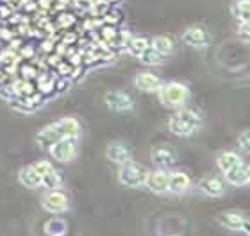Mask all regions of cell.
<instances>
[{
  "label": "cell",
  "mask_w": 250,
  "mask_h": 236,
  "mask_svg": "<svg viewBox=\"0 0 250 236\" xmlns=\"http://www.w3.org/2000/svg\"><path fill=\"white\" fill-rule=\"evenodd\" d=\"M81 131V126L75 118H61L52 126L45 127L38 134V143L42 147H52L54 143L62 140V138H75Z\"/></svg>",
  "instance_id": "6da1fadb"
},
{
  "label": "cell",
  "mask_w": 250,
  "mask_h": 236,
  "mask_svg": "<svg viewBox=\"0 0 250 236\" xmlns=\"http://www.w3.org/2000/svg\"><path fill=\"white\" fill-rule=\"evenodd\" d=\"M200 124H202V118H200L198 113H195L191 109H183L170 118L168 127L177 136H189L200 127Z\"/></svg>",
  "instance_id": "7a4b0ae2"
},
{
  "label": "cell",
  "mask_w": 250,
  "mask_h": 236,
  "mask_svg": "<svg viewBox=\"0 0 250 236\" xmlns=\"http://www.w3.org/2000/svg\"><path fill=\"white\" fill-rule=\"evenodd\" d=\"M146 168L143 165L136 161H127L122 165L120 172H118V177H120V183L124 186H129V188H138V186H143L146 181Z\"/></svg>",
  "instance_id": "3957f363"
},
{
  "label": "cell",
  "mask_w": 250,
  "mask_h": 236,
  "mask_svg": "<svg viewBox=\"0 0 250 236\" xmlns=\"http://www.w3.org/2000/svg\"><path fill=\"white\" fill-rule=\"evenodd\" d=\"M159 100L168 107H181L188 100V88L181 83L161 84L159 88Z\"/></svg>",
  "instance_id": "277c9868"
},
{
  "label": "cell",
  "mask_w": 250,
  "mask_h": 236,
  "mask_svg": "<svg viewBox=\"0 0 250 236\" xmlns=\"http://www.w3.org/2000/svg\"><path fill=\"white\" fill-rule=\"evenodd\" d=\"M50 154H52L54 159L62 163L73 159V156H75V142H73V138H62V140L56 142L50 147Z\"/></svg>",
  "instance_id": "5b68a950"
},
{
  "label": "cell",
  "mask_w": 250,
  "mask_h": 236,
  "mask_svg": "<svg viewBox=\"0 0 250 236\" xmlns=\"http://www.w3.org/2000/svg\"><path fill=\"white\" fill-rule=\"evenodd\" d=\"M105 104H107L109 109L118 111V113L132 109V99H130V95H127L125 91H118V89L105 93Z\"/></svg>",
  "instance_id": "8992f818"
},
{
  "label": "cell",
  "mask_w": 250,
  "mask_h": 236,
  "mask_svg": "<svg viewBox=\"0 0 250 236\" xmlns=\"http://www.w3.org/2000/svg\"><path fill=\"white\" fill-rule=\"evenodd\" d=\"M43 208L50 213H62L68 208V197L59 190H52L43 197Z\"/></svg>",
  "instance_id": "52a82bcc"
},
{
  "label": "cell",
  "mask_w": 250,
  "mask_h": 236,
  "mask_svg": "<svg viewBox=\"0 0 250 236\" xmlns=\"http://www.w3.org/2000/svg\"><path fill=\"white\" fill-rule=\"evenodd\" d=\"M105 156H107V159L113 163H116V165H124V163L130 161V149L125 145V143L122 142H113L109 143V147H107V150H105Z\"/></svg>",
  "instance_id": "ba28073f"
},
{
  "label": "cell",
  "mask_w": 250,
  "mask_h": 236,
  "mask_svg": "<svg viewBox=\"0 0 250 236\" xmlns=\"http://www.w3.org/2000/svg\"><path fill=\"white\" fill-rule=\"evenodd\" d=\"M183 40L189 47L200 48V47H206L209 43V34L204 27H189V29L184 32Z\"/></svg>",
  "instance_id": "9c48e42d"
},
{
  "label": "cell",
  "mask_w": 250,
  "mask_h": 236,
  "mask_svg": "<svg viewBox=\"0 0 250 236\" xmlns=\"http://www.w3.org/2000/svg\"><path fill=\"white\" fill-rule=\"evenodd\" d=\"M168 177H170V173L163 172V170L148 172L145 184L154 193H165V192H168Z\"/></svg>",
  "instance_id": "30bf717a"
},
{
  "label": "cell",
  "mask_w": 250,
  "mask_h": 236,
  "mask_svg": "<svg viewBox=\"0 0 250 236\" xmlns=\"http://www.w3.org/2000/svg\"><path fill=\"white\" fill-rule=\"evenodd\" d=\"M247 216L241 215L240 211H224L218 215V224L227 227L230 231H241V227L245 224Z\"/></svg>",
  "instance_id": "8fae6325"
},
{
  "label": "cell",
  "mask_w": 250,
  "mask_h": 236,
  "mask_svg": "<svg viewBox=\"0 0 250 236\" xmlns=\"http://www.w3.org/2000/svg\"><path fill=\"white\" fill-rule=\"evenodd\" d=\"M152 161L159 165V167L167 168V167H172L173 163L177 161V154L173 152L170 147H165V145H159V147H154L152 149Z\"/></svg>",
  "instance_id": "7c38bea8"
},
{
  "label": "cell",
  "mask_w": 250,
  "mask_h": 236,
  "mask_svg": "<svg viewBox=\"0 0 250 236\" xmlns=\"http://www.w3.org/2000/svg\"><path fill=\"white\" fill-rule=\"evenodd\" d=\"M225 179L232 186H245V184L250 183V168L245 167L243 163H240L238 167L230 168L229 172H225Z\"/></svg>",
  "instance_id": "4fadbf2b"
},
{
  "label": "cell",
  "mask_w": 250,
  "mask_h": 236,
  "mask_svg": "<svg viewBox=\"0 0 250 236\" xmlns=\"http://www.w3.org/2000/svg\"><path fill=\"white\" fill-rule=\"evenodd\" d=\"M134 84L136 88L141 89V91L152 93V91H159V88H161V79L156 77L154 74H138L134 79Z\"/></svg>",
  "instance_id": "5bb4252c"
},
{
  "label": "cell",
  "mask_w": 250,
  "mask_h": 236,
  "mask_svg": "<svg viewBox=\"0 0 250 236\" xmlns=\"http://www.w3.org/2000/svg\"><path fill=\"white\" fill-rule=\"evenodd\" d=\"M189 177L184 172H173L168 177V192L172 193H184L189 188Z\"/></svg>",
  "instance_id": "9a60e30c"
},
{
  "label": "cell",
  "mask_w": 250,
  "mask_h": 236,
  "mask_svg": "<svg viewBox=\"0 0 250 236\" xmlns=\"http://www.w3.org/2000/svg\"><path fill=\"white\" fill-rule=\"evenodd\" d=\"M20 183L23 184V186H27V188H40L43 184V181H42V175L36 172V168L27 167V168H21Z\"/></svg>",
  "instance_id": "2e32d148"
},
{
  "label": "cell",
  "mask_w": 250,
  "mask_h": 236,
  "mask_svg": "<svg viewBox=\"0 0 250 236\" xmlns=\"http://www.w3.org/2000/svg\"><path fill=\"white\" fill-rule=\"evenodd\" d=\"M200 190H202L204 193L209 195V197H220V195H224V183L216 177H208L204 179L202 183H200Z\"/></svg>",
  "instance_id": "e0dca14e"
},
{
  "label": "cell",
  "mask_w": 250,
  "mask_h": 236,
  "mask_svg": "<svg viewBox=\"0 0 250 236\" xmlns=\"http://www.w3.org/2000/svg\"><path fill=\"white\" fill-rule=\"evenodd\" d=\"M240 163H243V161H241V157L238 156L236 152H222L218 156V168L224 173L229 172L230 168L238 167Z\"/></svg>",
  "instance_id": "ac0fdd59"
},
{
  "label": "cell",
  "mask_w": 250,
  "mask_h": 236,
  "mask_svg": "<svg viewBox=\"0 0 250 236\" xmlns=\"http://www.w3.org/2000/svg\"><path fill=\"white\" fill-rule=\"evenodd\" d=\"M152 48H156L161 56H167V54L172 52L173 43H172V40L167 36H157V38H154V42H152Z\"/></svg>",
  "instance_id": "d6986e66"
},
{
  "label": "cell",
  "mask_w": 250,
  "mask_h": 236,
  "mask_svg": "<svg viewBox=\"0 0 250 236\" xmlns=\"http://www.w3.org/2000/svg\"><path fill=\"white\" fill-rule=\"evenodd\" d=\"M140 59H141V63L148 64V66H154V64H159V63H161V61H163V56L159 52H157L156 48L148 47L145 50V52H143L140 56Z\"/></svg>",
  "instance_id": "ffe728a7"
},
{
  "label": "cell",
  "mask_w": 250,
  "mask_h": 236,
  "mask_svg": "<svg viewBox=\"0 0 250 236\" xmlns=\"http://www.w3.org/2000/svg\"><path fill=\"white\" fill-rule=\"evenodd\" d=\"M148 47H150V45H148V42H146L145 38H134V40H130V43H129V52L132 54V56H138V58H140Z\"/></svg>",
  "instance_id": "44dd1931"
},
{
  "label": "cell",
  "mask_w": 250,
  "mask_h": 236,
  "mask_svg": "<svg viewBox=\"0 0 250 236\" xmlns=\"http://www.w3.org/2000/svg\"><path fill=\"white\" fill-rule=\"evenodd\" d=\"M236 15L241 23H250V0H240L236 5Z\"/></svg>",
  "instance_id": "7402d4cb"
},
{
  "label": "cell",
  "mask_w": 250,
  "mask_h": 236,
  "mask_svg": "<svg viewBox=\"0 0 250 236\" xmlns=\"http://www.w3.org/2000/svg\"><path fill=\"white\" fill-rule=\"evenodd\" d=\"M42 181H43V184H45L47 188H59V186H61V183H62L61 175H59L56 170H50L48 173H45V175L42 177Z\"/></svg>",
  "instance_id": "603a6c76"
},
{
  "label": "cell",
  "mask_w": 250,
  "mask_h": 236,
  "mask_svg": "<svg viewBox=\"0 0 250 236\" xmlns=\"http://www.w3.org/2000/svg\"><path fill=\"white\" fill-rule=\"evenodd\" d=\"M238 145H240V149L243 152L250 154V131L241 132L240 136H238Z\"/></svg>",
  "instance_id": "cb8c5ba5"
},
{
  "label": "cell",
  "mask_w": 250,
  "mask_h": 236,
  "mask_svg": "<svg viewBox=\"0 0 250 236\" xmlns=\"http://www.w3.org/2000/svg\"><path fill=\"white\" fill-rule=\"evenodd\" d=\"M238 36L243 42H250V23H241L240 29H238Z\"/></svg>",
  "instance_id": "d4e9b609"
},
{
  "label": "cell",
  "mask_w": 250,
  "mask_h": 236,
  "mask_svg": "<svg viewBox=\"0 0 250 236\" xmlns=\"http://www.w3.org/2000/svg\"><path fill=\"white\" fill-rule=\"evenodd\" d=\"M241 231L245 233L247 236H250V218H247L245 224H243V227H241Z\"/></svg>",
  "instance_id": "484cf974"
},
{
  "label": "cell",
  "mask_w": 250,
  "mask_h": 236,
  "mask_svg": "<svg viewBox=\"0 0 250 236\" xmlns=\"http://www.w3.org/2000/svg\"><path fill=\"white\" fill-rule=\"evenodd\" d=\"M2 79H4V74H2V72H0V81H2Z\"/></svg>",
  "instance_id": "4316f807"
}]
</instances>
